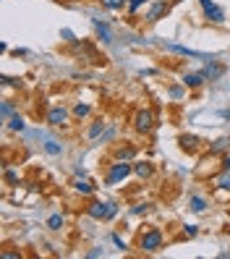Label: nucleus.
Segmentation results:
<instances>
[{
  "label": "nucleus",
  "mask_w": 230,
  "mask_h": 259,
  "mask_svg": "<svg viewBox=\"0 0 230 259\" xmlns=\"http://www.w3.org/2000/svg\"><path fill=\"white\" fill-rule=\"evenodd\" d=\"M133 157H136V147L131 144V141H126V144L115 147L113 150V160H126V163H133Z\"/></svg>",
  "instance_id": "ddd939ff"
},
{
  "label": "nucleus",
  "mask_w": 230,
  "mask_h": 259,
  "mask_svg": "<svg viewBox=\"0 0 230 259\" xmlns=\"http://www.w3.org/2000/svg\"><path fill=\"white\" fill-rule=\"evenodd\" d=\"M14 55H16V58H27V55H29V50H24V47H16V50H14Z\"/></svg>",
  "instance_id": "e433bc0d"
},
{
  "label": "nucleus",
  "mask_w": 230,
  "mask_h": 259,
  "mask_svg": "<svg viewBox=\"0 0 230 259\" xmlns=\"http://www.w3.org/2000/svg\"><path fill=\"white\" fill-rule=\"evenodd\" d=\"M162 246H165V233L159 228H155V225H149V228H144L139 233V249H142L144 254H157Z\"/></svg>",
  "instance_id": "f03ea898"
},
{
  "label": "nucleus",
  "mask_w": 230,
  "mask_h": 259,
  "mask_svg": "<svg viewBox=\"0 0 230 259\" xmlns=\"http://www.w3.org/2000/svg\"><path fill=\"white\" fill-rule=\"evenodd\" d=\"M131 126H133V131L142 134V137L152 134V131H155V126H157V121H155V110H149V107H139L136 113H133V118H131Z\"/></svg>",
  "instance_id": "20e7f679"
},
{
  "label": "nucleus",
  "mask_w": 230,
  "mask_h": 259,
  "mask_svg": "<svg viewBox=\"0 0 230 259\" xmlns=\"http://www.w3.org/2000/svg\"><path fill=\"white\" fill-rule=\"evenodd\" d=\"M3 176H5V181H8V183H18V181H21V176H18L16 170H11V168H5Z\"/></svg>",
  "instance_id": "bb28decb"
},
{
  "label": "nucleus",
  "mask_w": 230,
  "mask_h": 259,
  "mask_svg": "<svg viewBox=\"0 0 230 259\" xmlns=\"http://www.w3.org/2000/svg\"><path fill=\"white\" fill-rule=\"evenodd\" d=\"M42 150L50 154V157H60L63 154V144L58 139H44V144H42Z\"/></svg>",
  "instance_id": "aec40b11"
},
{
  "label": "nucleus",
  "mask_w": 230,
  "mask_h": 259,
  "mask_svg": "<svg viewBox=\"0 0 230 259\" xmlns=\"http://www.w3.org/2000/svg\"><path fill=\"white\" fill-rule=\"evenodd\" d=\"M181 84H183L186 89H201L204 84H207V76H204L201 71H188V74H183Z\"/></svg>",
  "instance_id": "9b49d317"
},
{
  "label": "nucleus",
  "mask_w": 230,
  "mask_h": 259,
  "mask_svg": "<svg viewBox=\"0 0 230 259\" xmlns=\"http://www.w3.org/2000/svg\"><path fill=\"white\" fill-rule=\"evenodd\" d=\"M220 118H225V121H230V110H220Z\"/></svg>",
  "instance_id": "4c0bfd02"
},
{
  "label": "nucleus",
  "mask_w": 230,
  "mask_h": 259,
  "mask_svg": "<svg viewBox=\"0 0 230 259\" xmlns=\"http://www.w3.org/2000/svg\"><path fill=\"white\" fill-rule=\"evenodd\" d=\"M199 5H201V11H204V18H207L209 24H215V27H222V24L228 21V16H225V8H222V5H217L215 0H199Z\"/></svg>",
  "instance_id": "39448f33"
},
{
  "label": "nucleus",
  "mask_w": 230,
  "mask_h": 259,
  "mask_svg": "<svg viewBox=\"0 0 230 259\" xmlns=\"http://www.w3.org/2000/svg\"><path fill=\"white\" fill-rule=\"evenodd\" d=\"M27 128V121H24V115L21 113H14L8 118V131H14V134H18V131H24Z\"/></svg>",
  "instance_id": "4be33fe9"
},
{
  "label": "nucleus",
  "mask_w": 230,
  "mask_h": 259,
  "mask_svg": "<svg viewBox=\"0 0 230 259\" xmlns=\"http://www.w3.org/2000/svg\"><path fill=\"white\" fill-rule=\"evenodd\" d=\"M71 115L73 113L66 105H53L47 110V115H44V121H47L50 128H63V126H68V118H71Z\"/></svg>",
  "instance_id": "423d86ee"
},
{
  "label": "nucleus",
  "mask_w": 230,
  "mask_h": 259,
  "mask_svg": "<svg viewBox=\"0 0 230 259\" xmlns=\"http://www.w3.org/2000/svg\"><path fill=\"white\" fill-rule=\"evenodd\" d=\"M144 3H146V0H129V8H126V11H129V16H136V11L142 8Z\"/></svg>",
  "instance_id": "a878e982"
},
{
  "label": "nucleus",
  "mask_w": 230,
  "mask_h": 259,
  "mask_svg": "<svg viewBox=\"0 0 230 259\" xmlns=\"http://www.w3.org/2000/svg\"><path fill=\"white\" fill-rule=\"evenodd\" d=\"M172 3H175V0H172ZM172 3H170V0H155V3H152L149 8H146V14H144V21H146V24H157L159 18H165V16L170 14Z\"/></svg>",
  "instance_id": "0eeeda50"
},
{
  "label": "nucleus",
  "mask_w": 230,
  "mask_h": 259,
  "mask_svg": "<svg viewBox=\"0 0 230 259\" xmlns=\"http://www.w3.org/2000/svg\"><path fill=\"white\" fill-rule=\"evenodd\" d=\"M60 37H63V40H66L68 45H73V42H76V37H73V31H68V29H60Z\"/></svg>",
  "instance_id": "f704fd0d"
},
{
  "label": "nucleus",
  "mask_w": 230,
  "mask_h": 259,
  "mask_svg": "<svg viewBox=\"0 0 230 259\" xmlns=\"http://www.w3.org/2000/svg\"><path fill=\"white\" fill-rule=\"evenodd\" d=\"M0 257H3V259H21V251H11V249H3V251H0Z\"/></svg>",
  "instance_id": "7c9ffc66"
},
{
  "label": "nucleus",
  "mask_w": 230,
  "mask_h": 259,
  "mask_svg": "<svg viewBox=\"0 0 230 259\" xmlns=\"http://www.w3.org/2000/svg\"><path fill=\"white\" fill-rule=\"evenodd\" d=\"M84 215L97 220V223H110V220L118 217V202L110 199V202H102V199H94L89 197V202L84 207Z\"/></svg>",
  "instance_id": "f257e3e1"
},
{
  "label": "nucleus",
  "mask_w": 230,
  "mask_h": 259,
  "mask_svg": "<svg viewBox=\"0 0 230 259\" xmlns=\"http://www.w3.org/2000/svg\"><path fill=\"white\" fill-rule=\"evenodd\" d=\"M71 113H73L76 121H84V118L92 115V105H89V102H76V105L71 107Z\"/></svg>",
  "instance_id": "6ab92c4d"
},
{
  "label": "nucleus",
  "mask_w": 230,
  "mask_h": 259,
  "mask_svg": "<svg viewBox=\"0 0 230 259\" xmlns=\"http://www.w3.org/2000/svg\"><path fill=\"white\" fill-rule=\"evenodd\" d=\"M162 47L168 53H175V55H183V58H196V61H212L215 55H207V53H199V50H191V47H183V45H175V42H162Z\"/></svg>",
  "instance_id": "6e6552de"
},
{
  "label": "nucleus",
  "mask_w": 230,
  "mask_h": 259,
  "mask_svg": "<svg viewBox=\"0 0 230 259\" xmlns=\"http://www.w3.org/2000/svg\"><path fill=\"white\" fill-rule=\"evenodd\" d=\"M105 126H107V123L102 121V118L92 121V126H89V131H86V139H89V141H100V137L105 134Z\"/></svg>",
  "instance_id": "a211bd4d"
},
{
  "label": "nucleus",
  "mask_w": 230,
  "mask_h": 259,
  "mask_svg": "<svg viewBox=\"0 0 230 259\" xmlns=\"http://www.w3.org/2000/svg\"><path fill=\"white\" fill-rule=\"evenodd\" d=\"M63 225H66L63 215H50V217H47V228L53 230V233H60V230H63Z\"/></svg>",
  "instance_id": "393cba45"
},
{
  "label": "nucleus",
  "mask_w": 230,
  "mask_h": 259,
  "mask_svg": "<svg viewBox=\"0 0 230 259\" xmlns=\"http://www.w3.org/2000/svg\"><path fill=\"white\" fill-rule=\"evenodd\" d=\"M212 189L230 194V168H220V173L212 178Z\"/></svg>",
  "instance_id": "4468645a"
},
{
  "label": "nucleus",
  "mask_w": 230,
  "mask_h": 259,
  "mask_svg": "<svg viewBox=\"0 0 230 259\" xmlns=\"http://www.w3.org/2000/svg\"><path fill=\"white\" fill-rule=\"evenodd\" d=\"M97 3H100L105 11H110V14H115V11H123V8H129V0H97Z\"/></svg>",
  "instance_id": "412c9836"
},
{
  "label": "nucleus",
  "mask_w": 230,
  "mask_h": 259,
  "mask_svg": "<svg viewBox=\"0 0 230 259\" xmlns=\"http://www.w3.org/2000/svg\"><path fill=\"white\" fill-rule=\"evenodd\" d=\"M149 210H152V204H149V202H144V204H136L131 212H133V215H146Z\"/></svg>",
  "instance_id": "c756f323"
},
{
  "label": "nucleus",
  "mask_w": 230,
  "mask_h": 259,
  "mask_svg": "<svg viewBox=\"0 0 230 259\" xmlns=\"http://www.w3.org/2000/svg\"><path fill=\"white\" fill-rule=\"evenodd\" d=\"M129 176H133V163H126V160H113V163L107 165V173H105V186L123 183Z\"/></svg>",
  "instance_id": "7ed1b4c3"
},
{
  "label": "nucleus",
  "mask_w": 230,
  "mask_h": 259,
  "mask_svg": "<svg viewBox=\"0 0 230 259\" xmlns=\"http://www.w3.org/2000/svg\"><path fill=\"white\" fill-rule=\"evenodd\" d=\"M84 257H89V259H97V257H105V249H102V246H92V249L86 251Z\"/></svg>",
  "instance_id": "cd10ccee"
},
{
  "label": "nucleus",
  "mask_w": 230,
  "mask_h": 259,
  "mask_svg": "<svg viewBox=\"0 0 230 259\" xmlns=\"http://www.w3.org/2000/svg\"><path fill=\"white\" fill-rule=\"evenodd\" d=\"M178 144H181V150L186 152V154L201 152V139L194 137V134H181V137H178Z\"/></svg>",
  "instance_id": "9d476101"
},
{
  "label": "nucleus",
  "mask_w": 230,
  "mask_h": 259,
  "mask_svg": "<svg viewBox=\"0 0 230 259\" xmlns=\"http://www.w3.org/2000/svg\"><path fill=\"white\" fill-rule=\"evenodd\" d=\"M228 220H230V210H228Z\"/></svg>",
  "instance_id": "a19ab883"
},
{
  "label": "nucleus",
  "mask_w": 230,
  "mask_h": 259,
  "mask_svg": "<svg viewBox=\"0 0 230 259\" xmlns=\"http://www.w3.org/2000/svg\"><path fill=\"white\" fill-rule=\"evenodd\" d=\"M220 168H230V150L220 157Z\"/></svg>",
  "instance_id": "c9c22d12"
},
{
  "label": "nucleus",
  "mask_w": 230,
  "mask_h": 259,
  "mask_svg": "<svg viewBox=\"0 0 230 259\" xmlns=\"http://www.w3.org/2000/svg\"><path fill=\"white\" fill-rule=\"evenodd\" d=\"M71 186H73V191H76V194H81V197H94V189H97V186L89 183L84 176H76V178L71 181Z\"/></svg>",
  "instance_id": "2eb2a0df"
},
{
  "label": "nucleus",
  "mask_w": 230,
  "mask_h": 259,
  "mask_svg": "<svg viewBox=\"0 0 230 259\" xmlns=\"http://www.w3.org/2000/svg\"><path fill=\"white\" fill-rule=\"evenodd\" d=\"M110 238H113V244H115V246H118V249H120V251H126V249H129V246H126V241H123V238H120V236H118V233H113V236H110Z\"/></svg>",
  "instance_id": "473e14b6"
},
{
  "label": "nucleus",
  "mask_w": 230,
  "mask_h": 259,
  "mask_svg": "<svg viewBox=\"0 0 230 259\" xmlns=\"http://www.w3.org/2000/svg\"><path fill=\"white\" fill-rule=\"evenodd\" d=\"M183 89H186V87H170V97H172V100H181V97L186 94Z\"/></svg>",
  "instance_id": "72a5a7b5"
},
{
  "label": "nucleus",
  "mask_w": 230,
  "mask_h": 259,
  "mask_svg": "<svg viewBox=\"0 0 230 259\" xmlns=\"http://www.w3.org/2000/svg\"><path fill=\"white\" fill-rule=\"evenodd\" d=\"M199 233V225H183V238H194Z\"/></svg>",
  "instance_id": "c85d7f7f"
},
{
  "label": "nucleus",
  "mask_w": 230,
  "mask_h": 259,
  "mask_svg": "<svg viewBox=\"0 0 230 259\" xmlns=\"http://www.w3.org/2000/svg\"><path fill=\"white\" fill-rule=\"evenodd\" d=\"M228 259H230V246H228Z\"/></svg>",
  "instance_id": "ea45409f"
},
{
  "label": "nucleus",
  "mask_w": 230,
  "mask_h": 259,
  "mask_svg": "<svg viewBox=\"0 0 230 259\" xmlns=\"http://www.w3.org/2000/svg\"><path fill=\"white\" fill-rule=\"evenodd\" d=\"M3 87H21V79H14V76H3Z\"/></svg>",
  "instance_id": "2f4dec72"
},
{
  "label": "nucleus",
  "mask_w": 230,
  "mask_h": 259,
  "mask_svg": "<svg viewBox=\"0 0 230 259\" xmlns=\"http://www.w3.org/2000/svg\"><path fill=\"white\" fill-rule=\"evenodd\" d=\"M14 113H18V110H16V102H14V100H3V105H0V118L8 121Z\"/></svg>",
  "instance_id": "b1692460"
},
{
  "label": "nucleus",
  "mask_w": 230,
  "mask_h": 259,
  "mask_svg": "<svg viewBox=\"0 0 230 259\" xmlns=\"http://www.w3.org/2000/svg\"><path fill=\"white\" fill-rule=\"evenodd\" d=\"M133 176L139 181H149L155 176V165H152L149 160H136V163H133Z\"/></svg>",
  "instance_id": "f8f14e48"
},
{
  "label": "nucleus",
  "mask_w": 230,
  "mask_h": 259,
  "mask_svg": "<svg viewBox=\"0 0 230 259\" xmlns=\"http://www.w3.org/2000/svg\"><path fill=\"white\" fill-rule=\"evenodd\" d=\"M188 207H191V212H207L209 202L204 197H199V194H194V197L188 199Z\"/></svg>",
  "instance_id": "5701e85b"
},
{
  "label": "nucleus",
  "mask_w": 230,
  "mask_h": 259,
  "mask_svg": "<svg viewBox=\"0 0 230 259\" xmlns=\"http://www.w3.org/2000/svg\"><path fill=\"white\" fill-rule=\"evenodd\" d=\"M225 63H220V61H207L204 63V68H201V74L207 76V81H217V79H222V76H225Z\"/></svg>",
  "instance_id": "1a4fd4ad"
},
{
  "label": "nucleus",
  "mask_w": 230,
  "mask_h": 259,
  "mask_svg": "<svg viewBox=\"0 0 230 259\" xmlns=\"http://www.w3.org/2000/svg\"><path fill=\"white\" fill-rule=\"evenodd\" d=\"M92 24H94V31H97V40H100L102 45H110V42H113L110 27H107L105 21H100V18H92Z\"/></svg>",
  "instance_id": "dca6fc26"
},
{
  "label": "nucleus",
  "mask_w": 230,
  "mask_h": 259,
  "mask_svg": "<svg viewBox=\"0 0 230 259\" xmlns=\"http://www.w3.org/2000/svg\"><path fill=\"white\" fill-rule=\"evenodd\" d=\"M58 3H79V0H58Z\"/></svg>",
  "instance_id": "58836bf2"
},
{
  "label": "nucleus",
  "mask_w": 230,
  "mask_h": 259,
  "mask_svg": "<svg viewBox=\"0 0 230 259\" xmlns=\"http://www.w3.org/2000/svg\"><path fill=\"white\" fill-rule=\"evenodd\" d=\"M228 150H230V139L228 137H220V139H215L212 144H209V154H212V157H222Z\"/></svg>",
  "instance_id": "f3484780"
}]
</instances>
